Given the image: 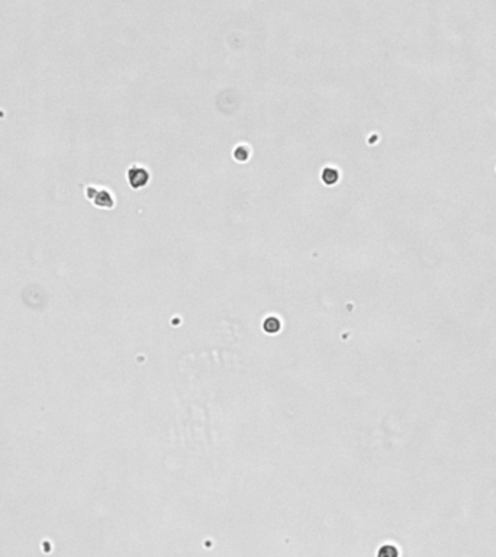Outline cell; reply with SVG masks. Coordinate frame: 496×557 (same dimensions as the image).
Instances as JSON below:
<instances>
[{"instance_id":"6da1fadb","label":"cell","mask_w":496,"mask_h":557,"mask_svg":"<svg viewBox=\"0 0 496 557\" xmlns=\"http://www.w3.org/2000/svg\"><path fill=\"white\" fill-rule=\"evenodd\" d=\"M86 196H87L89 201H93V203L96 206H99V208L111 209L115 205L112 193L109 190H106V189H97L96 186H87Z\"/></svg>"},{"instance_id":"7a4b0ae2","label":"cell","mask_w":496,"mask_h":557,"mask_svg":"<svg viewBox=\"0 0 496 557\" xmlns=\"http://www.w3.org/2000/svg\"><path fill=\"white\" fill-rule=\"evenodd\" d=\"M148 178H150V174L144 167L134 166L128 170V181H129L131 187H134V189H139V187L145 186L148 183Z\"/></svg>"},{"instance_id":"3957f363","label":"cell","mask_w":496,"mask_h":557,"mask_svg":"<svg viewBox=\"0 0 496 557\" xmlns=\"http://www.w3.org/2000/svg\"><path fill=\"white\" fill-rule=\"evenodd\" d=\"M263 328H264V331L269 333V334H276V333L280 331L282 324H280V321H279L276 316H269V318L264 321Z\"/></svg>"},{"instance_id":"277c9868","label":"cell","mask_w":496,"mask_h":557,"mask_svg":"<svg viewBox=\"0 0 496 557\" xmlns=\"http://www.w3.org/2000/svg\"><path fill=\"white\" fill-rule=\"evenodd\" d=\"M377 557H399V550L392 544H384L379 549Z\"/></svg>"},{"instance_id":"5b68a950","label":"cell","mask_w":496,"mask_h":557,"mask_svg":"<svg viewBox=\"0 0 496 557\" xmlns=\"http://www.w3.org/2000/svg\"><path fill=\"white\" fill-rule=\"evenodd\" d=\"M338 178H339V174H338V172H337L335 169H331V167L324 169V172H322V180H324L325 184H334V183H337Z\"/></svg>"},{"instance_id":"8992f818","label":"cell","mask_w":496,"mask_h":557,"mask_svg":"<svg viewBox=\"0 0 496 557\" xmlns=\"http://www.w3.org/2000/svg\"><path fill=\"white\" fill-rule=\"evenodd\" d=\"M1 118H4V112H3V111L0 109V119H1Z\"/></svg>"}]
</instances>
